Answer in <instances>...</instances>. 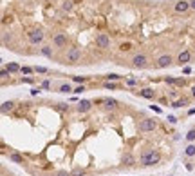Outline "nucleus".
Returning <instances> with one entry per match:
<instances>
[{"label": "nucleus", "instance_id": "obj_1", "mask_svg": "<svg viewBox=\"0 0 195 176\" xmlns=\"http://www.w3.org/2000/svg\"><path fill=\"white\" fill-rule=\"evenodd\" d=\"M159 160H161V154L157 151H148L141 156V163L143 165H155V163H159Z\"/></svg>", "mask_w": 195, "mask_h": 176}, {"label": "nucleus", "instance_id": "obj_2", "mask_svg": "<svg viewBox=\"0 0 195 176\" xmlns=\"http://www.w3.org/2000/svg\"><path fill=\"white\" fill-rule=\"evenodd\" d=\"M154 129H155V120H152V118H145L139 123V131H143V133H150Z\"/></svg>", "mask_w": 195, "mask_h": 176}, {"label": "nucleus", "instance_id": "obj_3", "mask_svg": "<svg viewBox=\"0 0 195 176\" xmlns=\"http://www.w3.org/2000/svg\"><path fill=\"white\" fill-rule=\"evenodd\" d=\"M81 58V51L78 47H72L69 49V53H67V62H71V64H74V62H78Z\"/></svg>", "mask_w": 195, "mask_h": 176}, {"label": "nucleus", "instance_id": "obj_4", "mask_svg": "<svg viewBox=\"0 0 195 176\" xmlns=\"http://www.w3.org/2000/svg\"><path fill=\"white\" fill-rule=\"evenodd\" d=\"M29 40H31L32 44H40L42 40H43V33H42V31H38V29L31 31V33H29Z\"/></svg>", "mask_w": 195, "mask_h": 176}, {"label": "nucleus", "instance_id": "obj_5", "mask_svg": "<svg viewBox=\"0 0 195 176\" xmlns=\"http://www.w3.org/2000/svg\"><path fill=\"white\" fill-rule=\"evenodd\" d=\"M96 44H98V47H108L110 46V38H108L105 33H101V35H98Z\"/></svg>", "mask_w": 195, "mask_h": 176}, {"label": "nucleus", "instance_id": "obj_6", "mask_svg": "<svg viewBox=\"0 0 195 176\" xmlns=\"http://www.w3.org/2000/svg\"><path fill=\"white\" fill-rule=\"evenodd\" d=\"M191 6H190V2L188 0H179V2L175 4V11L177 13H184V11H188Z\"/></svg>", "mask_w": 195, "mask_h": 176}, {"label": "nucleus", "instance_id": "obj_7", "mask_svg": "<svg viewBox=\"0 0 195 176\" xmlns=\"http://www.w3.org/2000/svg\"><path fill=\"white\" fill-rule=\"evenodd\" d=\"M52 44L56 46V47H63L65 44H67V36H65V35H61V33H58L56 36L52 38Z\"/></svg>", "mask_w": 195, "mask_h": 176}, {"label": "nucleus", "instance_id": "obj_8", "mask_svg": "<svg viewBox=\"0 0 195 176\" xmlns=\"http://www.w3.org/2000/svg\"><path fill=\"white\" fill-rule=\"evenodd\" d=\"M170 64H172V56L170 55H162V56L157 58V66L159 67H168Z\"/></svg>", "mask_w": 195, "mask_h": 176}, {"label": "nucleus", "instance_id": "obj_9", "mask_svg": "<svg viewBox=\"0 0 195 176\" xmlns=\"http://www.w3.org/2000/svg\"><path fill=\"white\" fill-rule=\"evenodd\" d=\"M132 62H134L136 67H145V66H146V56H145V55H136Z\"/></svg>", "mask_w": 195, "mask_h": 176}, {"label": "nucleus", "instance_id": "obj_10", "mask_svg": "<svg viewBox=\"0 0 195 176\" xmlns=\"http://www.w3.org/2000/svg\"><path fill=\"white\" fill-rule=\"evenodd\" d=\"M90 107H92V102H90V100H81V102L78 103V111H80V113H87Z\"/></svg>", "mask_w": 195, "mask_h": 176}, {"label": "nucleus", "instance_id": "obj_11", "mask_svg": "<svg viewBox=\"0 0 195 176\" xmlns=\"http://www.w3.org/2000/svg\"><path fill=\"white\" fill-rule=\"evenodd\" d=\"M177 60H179V64H188L190 62V51H182Z\"/></svg>", "mask_w": 195, "mask_h": 176}, {"label": "nucleus", "instance_id": "obj_12", "mask_svg": "<svg viewBox=\"0 0 195 176\" xmlns=\"http://www.w3.org/2000/svg\"><path fill=\"white\" fill-rule=\"evenodd\" d=\"M22 67L18 66V64H15V62H9V64H7V71H9V73H16V71H20Z\"/></svg>", "mask_w": 195, "mask_h": 176}, {"label": "nucleus", "instance_id": "obj_13", "mask_svg": "<svg viewBox=\"0 0 195 176\" xmlns=\"http://www.w3.org/2000/svg\"><path fill=\"white\" fill-rule=\"evenodd\" d=\"M123 162H125V165H134V156L130 152H126L123 156Z\"/></svg>", "mask_w": 195, "mask_h": 176}, {"label": "nucleus", "instance_id": "obj_14", "mask_svg": "<svg viewBox=\"0 0 195 176\" xmlns=\"http://www.w3.org/2000/svg\"><path fill=\"white\" fill-rule=\"evenodd\" d=\"M42 55L47 56V58H51V56H52V49H51L49 46H43V47H42Z\"/></svg>", "mask_w": 195, "mask_h": 176}, {"label": "nucleus", "instance_id": "obj_15", "mask_svg": "<svg viewBox=\"0 0 195 176\" xmlns=\"http://www.w3.org/2000/svg\"><path fill=\"white\" fill-rule=\"evenodd\" d=\"M184 105H188V100H186V98H182V100H175L172 107H184Z\"/></svg>", "mask_w": 195, "mask_h": 176}, {"label": "nucleus", "instance_id": "obj_16", "mask_svg": "<svg viewBox=\"0 0 195 176\" xmlns=\"http://www.w3.org/2000/svg\"><path fill=\"white\" fill-rule=\"evenodd\" d=\"M184 152H186V156H195V145H193V143H190V145L184 149Z\"/></svg>", "mask_w": 195, "mask_h": 176}, {"label": "nucleus", "instance_id": "obj_17", "mask_svg": "<svg viewBox=\"0 0 195 176\" xmlns=\"http://www.w3.org/2000/svg\"><path fill=\"white\" fill-rule=\"evenodd\" d=\"M139 95L143 96V98H154V93H152V89H143Z\"/></svg>", "mask_w": 195, "mask_h": 176}, {"label": "nucleus", "instance_id": "obj_18", "mask_svg": "<svg viewBox=\"0 0 195 176\" xmlns=\"http://www.w3.org/2000/svg\"><path fill=\"white\" fill-rule=\"evenodd\" d=\"M9 160H11V162H16V163H22V162H24V160H22V156H20V154H16V152L9 154Z\"/></svg>", "mask_w": 195, "mask_h": 176}, {"label": "nucleus", "instance_id": "obj_19", "mask_svg": "<svg viewBox=\"0 0 195 176\" xmlns=\"http://www.w3.org/2000/svg\"><path fill=\"white\" fill-rule=\"evenodd\" d=\"M74 89L71 87V84H61L60 86V93H72Z\"/></svg>", "mask_w": 195, "mask_h": 176}, {"label": "nucleus", "instance_id": "obj_20", "mask_svg": "<svg viewBox=\"0 0 195 176\" xmlns=\"http://www.w3.org/2000/svg\"><path fill=\"white\" fill-rule=\"evenodd\" d=\"M119 78H121V76L116 75V73H110V75H107V76H105L107 82H116V80H119Z\"/></svg>", "mask_w": 195, "mask_h": 176}, {"label": "nucleus", "instance_id": "obj_21", "mask_svg": "<svg viewBox=\"0 0 195 176\" xmlns=\"http://www.w3.org/2000/svg\"><path fill=\"white\" fill-rule=\"evenodd\" d=\"M11 109H13V102H4L2 103V113H7Z\"/></svg>", "mask_w": 195, "mask_h": 176}, {"label": "nucleus", "instance_id": "obj_22", "mask_svg": "<svg viewBox=\"0 0 195 176\" xmlns=\"http://www.w3.org/2000/svg\"><path fill=\"white\" fill-rule=\"evenodd\" d=\"M105 107H107V109H114V107H116V100H112V98L105 100Z\"/></svg>", "mask_w": 195, "mask_h": 176}, {"label": "nucleus", "instance_id": "obj_23", "mask_svg": "<svg viewBox=\"0 0 195 176\" xmlns=\"http://www.w3.org/2000/svg\"><path fill=\"white\" fill-rule=\"evenodd\" d=\"M186 138H188V142H193V140H195V129H190V131H188Z\"/></svg>", "mask_w": 195, "mask_h": 176}, {"label": "nucleus", "instance_id": "obj_24", "mask_svg": "<svg viewBox=\"0 0 195 176\" xmlns=\"http://www.w3.org/2000/svg\"><path fill=\"white\" fill-rule=\"evenodd\" d=\"M20 73H22V75H31V73H32V69H31V67H27V66H24V67L20 69Z\"/></svg>", "mask_w": 195, "mask_h": 176}, {"label": "nucleus", "instance_id": "obj_25", "mask_svg": "<svg viewBox=\"0 0 195 176\" xmlns=\"http://www.w3.org/2000/svg\"><path fill=\"white\" fill-rule=\"evenodd\" d=\"M85 80H87V76H74V82H76V84H81V86H83Z\"/></svg>", "mask_w": 195, "mask_h": 176}, {"label": "nucleus", "instance_id": "obj_26", "mask_svg": "<svg viewBox=\"0 0 195 176\" xmlns=\"http://www.w3.org/2000/svg\"><path fill=\"white\" fill-rule=\"evenodd\" d=\"M83 174H85L83 169H74V171H72V176H83Z\"/></svg>", "mask_w": 195, "mask_h": 176}, {"label": "nucleus", "instance_id": "obj_27", "mask_svg": "<svg viewBox=\"0 0 195 176\" xmlns=\"http://www.w3.org/2000/svg\"><path fill=\"white\" fill-rule=\"evenodd\" d=\"M71 7H72V2H69V0H65V2H63V9H65V11H69Z\"/></svg>", "mask_w": 195, "mask_h": 176}, {"label": "nucleus", "instance_id": "obj_28", "mask_svg": "<svg viewBox=\"0 0 195 176\" xmlns=\"http://www.w3.org/2000/svg\"><path fill=\"white\" fill-rule=\"evenodd\" d=\"M83 91H85V87H83V86H78V87H76L72 93H76V95H80V93H83Z\"/></svg>", "mask_w": 195, "mask_h": 176}, {"label": "nucleus", "instance_id": "obj_29", "mask_svg": "<svg viewBox=\"0 0 195 176\" xmlns=\"http://www.w3.org/2000/svg\"><path fill=\"white\" fill-rule=\"evenodd\" d=\"M35 71H36V73H40V75L47 73V69H45V67H35Z\"/></svg>", "mask_w": 195, "mask_h": 176}, {"label": "nucleus", "instance_id": "obj_30", "mask_svg": "<svg viewBox=\"0 0 195 176\" xmlns=\"http://www.w3.org/2000/svg\"><path fill=\"white\" fill-rule=\"evenodd\" d=\"M165 82H166V84H175V78H173V76H166Z\"/></svg>", "mask_w": 195, "mask_h": 176}, {"label": "nucleus", "instance_id": "obj_31", "mask_svg": "<svg viewBox=\"0 0 195 176\" xmlns=\"http://www.w3.org/2000/svg\"><path fill=\"white\" fill-rule=\"evenodd\" d=\"M121 49H123V51H128V49H132V44H128V42H126V44H123V46H121Z\"/></svg>", "mask_w": 195, "mask_h": 176}, {"label": "nucleus", "instance_id": "obj_32", "mask_svg": "<svg viewBox=\"0 0 195 176\" xmlns=\"http://www.w3.org/2000/svg\"><path fill=\"white\" fill-rule=\"evenodd\" d=\"M105 87H107V89H114V87H116V84H114V82H107Z\"/></svg>", "mask_w": 195, "mask_h": 176}, {"label": "nucleus", "instance_id": "obj_33", "mask_svg": "<svg viewBox=\"0 0 195 176\" xmlns=\"http://www.w3.org/2000/svg\"><path fill=\"white\" fill-rule=\"evenodd\" d=\"M42 87H45V89H49V87H51V82H49V80H45V82H43V84H42Z\"/></svg>", "mask_w": 195, "mask_h": 176}, {"label": "nucleus", "instance_id": "obj_34", "mask_svg": "<svg viewBox=\"0 0 195 176\" xmlns=\"http://www.w3.org/2000/svg\"><path fill=\"white\" fill-rule=\"evenodd\" d=\"M9 76V71L7 69H2V78H7Z\"/></svg>", "mask_w": 195, "mask_h": 176}, {"label": "nucleus", "instance_id": "obj_35", "mask_svg": "<svg viewBox=\"0 0 195 176\" xmlns=\"http://www.w3.org/2000/svg\"><path fill=\"white\" fill-rule=\"evenodd\" d=\"M175 84H177V86H184V80H181V78H175Z\"/></svg>", "mask_w": 195, "mask_h": 176}, {"label": "nucleus", "instance_id": "obj_36", "mask_svg": "<svg viewBox=\"0 0 195 176\" xmlns=\"http://www.w3.org/2000/svg\"><path fill=\"white\" fill-rule=\"evenodd\" d=\"M168 122H170V123H175L177 120H175V116H168Z\"/></svg>", "mask_w": 195, "mask_h": 176}, {"label": "nucleus", "instance_id": "obj_37", "mask_svg": "<svg viewBox=\"0 0 195 176\" xmlns=\"http://www.w3.org/2000/svg\"><path fill=\"white\" fill-rule=\"evenodd\" d=\"M150 107H152V109H154L155 113H161V107H157V105H150Z\"/></svg>", "mask_w": 195, "mask_h": 176}, {"label": "nucleus", "instance_id": "obj_38", "mask_svg": "<svg viewBox=\"0 0 195 176\" xmlns=\"http://www.w3.org/2000/svg\"><path fill=\"white\" fill-rule=\"evenodd\" d=\"M190 6H191V9H195V0H190Z\"/></svg>", "mask_w": 195, "mask_h": 176}, {"label": "nucleus", "instance_id": "obj_39", "mask_svg": "<svg viewBox=\"0 0 195 176\" xmlns=\"http://www.w3.org/2000/svg\"><path fill=\"white\" fill-rule=\"evenodd\" d=\"M58 176H71V174H69V172H60Z\"/></svg>", "mask_w": 195, "mask_h": 176}, {"label": "nucleus", "instance_id": "obj_40", "mask_svg": "<svg viewBox=\"0 0 195 176\" xmlns=\"http://www.w3.org/2000/svg\"><path fill=\"white\" fill-rule=\"evenodd\" d=\"M191 93H193V98H195V86H193V89H191Z\"/></svg>", "mask_w": 195, "mask_h": 176}]
</instances>
